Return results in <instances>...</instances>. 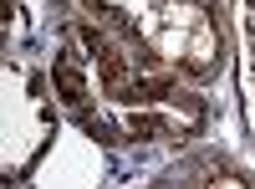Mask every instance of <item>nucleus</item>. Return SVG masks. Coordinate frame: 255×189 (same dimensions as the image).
Segmentation results:
<instances>
[{
    "instance_id": "f257e3e1",
    "label": "nucleus",
    "mask_w": 255,
    "mask_h": 189,
    "mask_svg": "<svg viewBox=\"0 0 255 189\" xmlns=\"http://www.w3.org/2000/svg\"><path fill=\"white\" fill-rule=\"evenodd\" d=\"M51 77H56V92H61V102H72V108H82V102H87V77H82L77 56H56Z\"/></svg>"
}]
</instances>
